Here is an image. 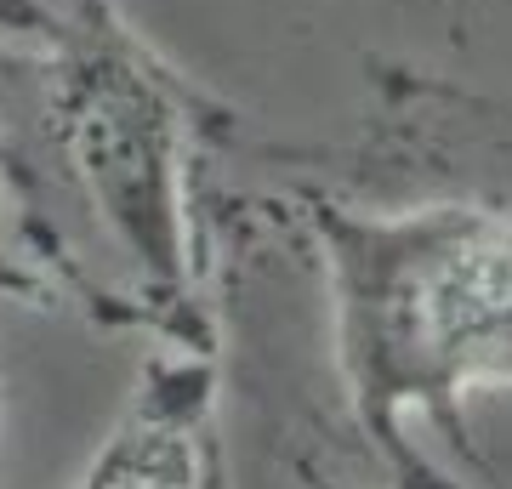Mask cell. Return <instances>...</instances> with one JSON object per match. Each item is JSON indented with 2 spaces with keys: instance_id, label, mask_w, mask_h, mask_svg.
I'll use <instances>...</instances> for the list:
<instances>
[{
  "instance_id": "3",
  "label": "cell",
  "mask_w": 512,
  "mask_h": 489,
  "mask_svg": "<svg viewBox=\"0 0 512 489\" xmlns=\"http://www.w3.org/2000/svg\"><path fill=\"white\" fill-rule=\"evenodd\" d=\"M74 489H234L217 353L154 347Z\"/></svg>"
},
{
  "instance_id": "1",
  "label": "cell",
  "mask_w": 512,
  "mask_h": 489,
  "mask_svg": "<svg viewBox=\"0 0 512 489\" xmlns=\"http://www.w3.org/2000/svg\"><path fill=\"white\" fill-rule=\"evenodd\" d=\"M410 97L461 143L512 171V109L427 69H399ZM268 211L308 239L330 296V353L370 461L399 489H450L404 438L416 410L450 450L473 455L467 399L512 387V200L439 194L416 205H348L296 182Z\"/></svg>"
},
{
  "instance_id": "4",
  "label": "cell",
  "mask_w": 512,
  "mask_h": 489,
  "mask_svg": "<svg viewBox=\"0 0 512 489\" xmlns=\"http://www.w3.org/2000/svg\"><path fill=\"white\" fill-rule=\"evenodd\" d=\"M46 12H52V0H0V131H6V103L18 91L23 63L40 46Z\"/></svg>"
},
{
  "instance_id": "5",
  "label": "cell",
  "mask_w": 512,
  "mask_h": 489,
  "mask_svg": "<svg viewBox=\"0 0 512 489\" xmlns=\"http://www.w3.org/2000/svg\"><path fill=\"white\" fill-rule=\"evenodd\" d=\"M0 296H6V302H29V308H52L57 302L52 279L40 268H29L18 251H6V245H0Z\"/></svg>"
},
{
  "instance_id": "2",
  "label": "cell",
  "mask_w": 512,
  "mask_h": 489,
  "mask_svg": "<svg viewBox=\"0 0 512 489\" xmlns=\"http://www.w3.org/2000/svg\"><path fill=\"white\" fill-rule=\"evenodd\" d=\"M234 137V114L188 80L109 0L46 12L0 131L6 211H35L40 188L69 194L92 217L103 251L126 268L120 319L160 342L211 347V148Z\"/></svg>"
},
{
  "instance_id": "7",
  "label": "cell",
  "mask_w": 512,
  "mask_h": 489,
  "mask_svg": "<svg viewBox=\"0 0 512 489\" xmlns=\"http://www.w3.org/2000/svg\"><path fill=\"white\" fill-rule=\"evenodd\" d=\"M0 228H6V182H0ZM12 251V245H6Z\"/></svg>"
},
{
  "instance_id": "6",
  "label": "cell",
  "mask_w": 512,
  "mask_h": 489,
  "mask_svg": "<svg viewBox=\"0 0 512 489\" xmlns=\"http://www.w3.org/2000/svg\"><path fill=\"white\" fill-rule=\"evenodd\" d=\"M302 484L308 489H348V484H330V478H319V472H308V467H302Z\"/></svg>"
}]
</instances>
